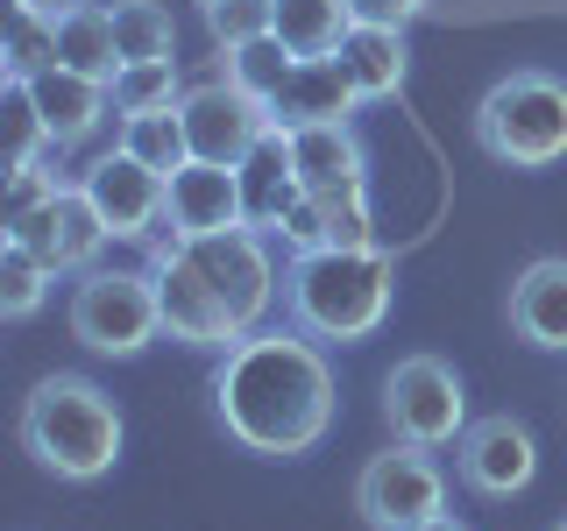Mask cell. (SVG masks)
<instances>
[{
    "label": "cell",
    "mask_w": 567,
    "mask_h": 531,
    "mask_svg": "<svg viewBox=\"0 0 567 531\" xmlns=\"http://www.w3.org/2000/svg\"><path fill=\"white\" fill-rule=\"evenodd\" d=\"M79 185H85V199L100 206V220H106V235H114V241H156V235H164L171 177L150 170V164H135L128 149L93 156Z\"/></svg>",
    "instance_id": "cell-13"
},
{
    "label": "cell",
    "mask_w": 567,
    "mask_h": 531,
    "mask_svg": "<svg viewBox=\"0 0 567 531\" xmlns=\"http://www.w3.org/2000/svg\"><path fill=\"white\" fill-rule=\"evenodd\" d=\"M554 531H567V518H560V524H554Z\"/></svg>",
    "instance_id": "cell-37"
},
{
    "label": "cell",
    "mask_w": 567,
    "mask_h": 531,
    "mask_svg": "<svg viewBox=\"0 0 567 531\" xmlns=\"http://www.w3.org/2000/svg\"><path fill=\"white\" fill-rule=\"evenodd\" d=\"M284 135H291V164L306 191H369V149L354 121H306Z\"/></svg>",
    "instance_id": "cell-16"
},
{
    "label": "cell",
    "mask_w": 567,
    "mask_h": 531,
    "mask_svg": "<svg viewBox=\"0 0 567 531\" xmlns=\"http://www.w3.org/2000/svg\"><path fill=\"white\" fill-rule=\"evenodd\" d=\"M114 149H128L135 164H150V170H185L192 164V135H185V114L177 106H164V114H128L121 121V135H114Z\"/></svg>",
    "instance_id": "cell-24"
},
{
    "label": "cell",
    "mask_w": 567,
    "mask_h": 531,
    "mask_svg": "<svg viewBox=\"0 0 567 531\" xmlns=\"http://www.w3.org/2000/svg\"><path fill=\"white\" fill-rule=\"evenodd\" d=\"M475 149L511 170H546L567 156V79L560 71H504L475 100Z\"/></svg>",
    "instance_id": "cell-4"
},
{
    "label": "cell",
    "mask_w": 567,
    "mask_h": 531,
    "mask_svg": "<svg viewBox=\"0 0 567 531\" xmlns=\"http://www.w3.org/2000/svg\"><path fill=\"white\" fill-rule=\"evenodd\" d=\"M177 114H185V135H192V164H227V170H241V156L277 128L270 100L241 93L227 71H213V79L185 85Z\"/></svg>",
    "instance_id": "cell-9"
},
{
    "label": "cell",
    "mask_w": 567,
    "mask_h": 531,
    "mask_svg": "<svg viewBox=\"0 0 567 531\" xmlns=\"http://www.w3.org/2000/svg\"><path fill=\"white\" fill-rule=\"evenodd\" d=\"M354 510H362L369 531H412L425 518H440L447 510V475H440L433 447H383L362 460V475H354Z\"/></svg>",
    "instance_id": "cell-8"
},
{
    "label": "cell",
    "mask_w": 567,
    "mask_h": 531,
    "mask_svg": "<svg viewBox=\"0 0 567 531\" xmlns=\"http://www.w3.org/2000/svg\"><path fill=\"white\" fill-rule=\"evenodd\" d=\"M0 121H8V170L14 164H35V156L50 149V128H43V106H35L29 79L0 85Z\"/></svg>",
    "instance_id": "cell-28"
},
{
    "label": "cell",
    "mask_w": 567,
    "mask_h": 531,
    "mask_svg": "<svg viewBox=\"0 0 567 531\" xmlns=\"http://www.w3.org/2000/svg\"><path fill=\"white\" fill-rule=\"evenodd\" d=\"M150 277H156V312H164V333L185 347H206V354H227L241 341V326L220 312V298L199 283V270L185 262L177 235H156L150 241Z\"/></svg>",
    "instance_id": "cell-11"
},
{
    "label": "cell",
    "mask_w": 567,
    "mask_h": 531,
    "mask_svg": "<svg viewBox=\"0 0 567 531\" xmlns=\"http://www.w3.org/2000/svg\"><path fill=\"white\" fill-rule=\"evenodd\" d=\"M511 333L525 347L567 354V256H539L518 270V283H511Z\"/></svg>",
    "instance_id": "cell-18"
},
{
    "label": "cell",
    "mask_w": 567,
    "mask_h": 531,
    "mask_svg": "<svg viewBox=\"0 0 567 531\" xmlns=\"http://www.w3.org/2000/svg\"><path fill=\"white\" fill-rule=\"evenodd\" d=\"M114 43H121V64H156V58H177V22L164 0H114Z\"/></svg>",
    "instance_id": "cell-25"
},
{
    "label": "cell",
    "mask_w": 567,
    "mask_h": 531,
    "mask_svg": "<svg viewBox=\"0 0 567 531\" xmlns=\"http://www.w3.org/2000/svg\"><path fill=\"white\" fill-rule=\"evenodd\" d=\"M58 64V22L29 8H8V79H35Z\"/></svg>",
    "instance_id": "cell-29"
},
{
    "label": "cell",
    "mask_w": 567,
    "mask_h": 531,
    "mask_svg": "<svg viewBox=\"0 0 567 531\" xmlns=\"http://www.w3.org/2000/svg\"><path fill=\"white\" fill-rule=\"evenodd\" d=\"M206 8H213V0H199V14H206Z\"/></svg>",
    "instance_id": "cell-36"
},
{
    "label": "cell",
    "mask_w": 567,
    "mask_h": 531,
    "mask_svg": "<svg viewBox=\"0 0 567 531\" xmlns=\"http://www.w3.org/2000/svg\"><path fill=\"white\" fill-rule=\"evenodd\" d=\"M354 85V100H390L412 71V50H404V29H383V22H354L348 43L333 50Z\"/></svg>",
    "instance_id": "cell-21"
},
{
    "label": "cell",
    "mask_w": 567,
    "mask_h": 531,
    "mask_svg": "<svg viewBox=\"0 0 567 531\" xmlns=\"http://www.w3.org/2000/svg\"><path fill=\"white\" fill-rule=\"evenodd\" d=\"M354 106L362 100H354L341 58H298L284 93L270 100V114H277V128H306V121H354Z\"/></svg>",
    "instance_id": "cell-20"
},
{
    "label": "cell",
    "mask_w": 567,
    "mask_h": 531,
    "mask_svg": "<svg viewBox=\"0 0 567 531\" xmlns=\"http://www.w3.org/2000/svg\"><path fill=\"white\" fill-rule=\"evenodd\" d=\"M398 256L390 248H312L284 262V319L319 347H354L390 319Z\"/></svg>",
    "instance_id": "cell-2"
},
{
    "label": "cell",
    "mask_w": 567,
    "mask_h": 531,
    "mask_svg": "<svg viewBox=\"0 0 567 531\" xmlns=\"http://www.w3.org/2000/svg\"><path fill=\"white\" fill-rule=\"evenodd\" d=\"M454 475H461V489L489 496V503L525 496L532 475H539V439H532V425L511 418V412L468 418V433L454 439Z\"/></svg>",
    "instance_id": "cell-12"
},
{
    "label": "cell",
    "mask_w": 567,
    "mask_h": 531,
    "mask_svg": "<svg viewBox=\"0 0 567 531\" xmlns=\"http://www.w3.org/2000/svg\"><path fill=\"white\" fill-rule=\"evenodd\" d=\"M106 93H114V121H128V114H164V106L185 100V71H177V58H156V64H121Z\"/></svg>",
    "instance_id": "cell-26"
},
{
    "label": "cell",
    "mask_w": 567,
    "mask_h": 531,
    "mask_svg": "<svg viewBox=\"0 0 567 531\" xmlns=\"http://www.w3.org/2000/svg\"><path fill=\"white\" fill-rule=\"evenodd\" d=\"M29 93H35V106H43L50 149H79V142H93V135H100V121L114 114V93H106L100 79H85V71H64V64L35 71Z\"/></svg>",
    "instance_id": "cell-17"
},
{
    "label": "cell",
    "mask_w": 567,
    "mask_h": 531,
    "mask_svg": "<svg viewBox=\"0 0 567 531\" xmlns=\"http://www.w3.org/2000/svg\"><path fill=\"white\" fill-rule=\"evenodd\" d=\"M106 241H114V235H106L100 206L85 199V185H64L58 199H43V206H29V212H14V220H8V248L35 256L50 277L100 270V248Z\"/></svg>",
    "instance_id": "cell-10"
},
{
    "label": "cell",
    "mask_w": 567,
    "mask_h": 531,
    "mask_svg": "<svg viewBox=\"0 0 567 531\" xmlns=\"http://www.w3.org/2000/svg\"><path fill=\"white\" fill-rule=\"evenodd\" d=\"M121 439H128V425H121V404L106 397L93 376H43L22 397V447L35 468H50L58 482H100V475H114L121 460Z\"/></svg>",
    "instance_id": "cell-3"
},
{
    "label": "cell",
    "mask_w": 567,
    "mask_h": 531,
    "mask_svg": "<svg viewBox=\"0 0 567 531\" xmlns=\"http://www.w3.org/2000/svg\"><path fill=\"white\" fill-rule=\"evenodd\" d=\"M298 199H306V185H298V164H291V135L270 128L256 149L241 156V212H248V227L277 235L284 212H291Z\"/></svg>",
    "instance_id": "cell-19"
},
{
    "label": "cell",
    "mask_w": 567,
    "mask_h": 531,
    "mask_svg": "<svg viewBox=\"0 0 567 531\" xmlns=\"http://www.w3.org/2000/svg\"><path fill=\"white\" fill-rule=\"evenodd\" d=\"M50 298V270L22 248H0V319H35Z\"/></svg>",
    "instance_id": "cell-30"
},
{
    "label": "cell",
    "mask_w": 567,
    "mask_h": 531,
    "mask_svg": "<svg viewBox=\"0 0 567 531\" xmlns=\"http://www.w3.org/2000/svg\"><path fill=\"white\" fill-rule=\"evenodd\" d=\"M383 418L404 447H454L468 433V389H461L454 362L440 354H398V368L383 376Z\"/></svg>",
    "instance_id": "cell-7"
},
{
    "label": "cell",
    "mask_w": 567,
    "mask_h": 531,
    "mask_svg": "<svg viewBox=\"0 0 567 531\" xmlns=\"http://www.w3.org/2000/svg\"><path fill=\"white\" fill-rule=\"evenodd\" d=\"M8 8H29V14H50V22H58V14H71L79 0H8Z\"/></svg>",
    "instance_id": "cell-34"
},
{
    "label": "cell",
    "mask_w": 567,
    "mask_h": 531,
    "mask_svg": "<svg viewBox=\"0 0 567 531\" xmlns=\"http://www.w3.org/2000/svg\"><path fill=\"white\" fill-rule=\"evenodd\" d=\"M164 227H171L177 241H199V235H227V227H248V212H241V170H227V164H185V170H171Z\"/></svg>",
    "instance_id": "cell-14"
},
{
    "label": "cell",
    "mask_w": 567,
    "mask_h": 531,
    "mask_svg": "<svg viewBox=\"0 0 567 531\" xmlns=\"http://www.w3.org/2000/svg\"><path fill=\"white\" fill-rule=\"evenodd\" d=\"M291 50L277 43V35H262V43H241V50H220V71L241 85V93H256V100H277L284 93V79H291Z\"/></svg>",
    "instance_id": "cell-27"
},
{
    "label": "cell",
    "mask_w": 567,
    "mask_h": 531,
    "mask_svg": "<svg viewBox=\"0 0 567 531\" xmlns=\"http://www.w3.org/2000/svg\"><path fill=\"white\" fill-rule=\"evenodd\" d=\"M354 29L348 0H277V43L291 58H333Z\"/></svg>",
    "instance_id": "cell-23"
},
{
    "label": "cell",
    "mask_w": 567,
    "mask_h": 531,
    "mask_svg": "<svg viewBox=\"0 0 567 531\" xmlns=\"http://www.w3.org/2000/svg\"><path fill=\"white\" fill-rule=\"evenodd\" d=\"M164 333V312H156V277L150 270H85L71 283V341L85 354H106V362H128Z\"/></svg>",
    "instance_id": "cell-5"
},
{
    "label": "cell",
    "mask_w": 567,
    "mask_h": 531,
    "mask_svg": "<svg viewBox=\"0 0 567 531\" xmlns=\"http://www.w3.org/2000/svg\"><path fill=\"white\" fill-rule=\"evenodd\" d=\"M185 262L199 270V283L220 298V312L241 326V341L262 326V312L277 305L284 277H277V256H270V235L262 227H227V235H199V241H177Z\"/></svg>",
    "instance_id": "cell-6"
},
{
    "label": "cell",
    "mask_w": 567,
    "mask_h": 531,
    "mask_svg": "<svg viewBox=\"0 0 567 531\" xmlns=\"http://www.w3.org/2000/svg\"><path fill=\"white\" fill-rule=\"evenodd\" d=\"M213 412H220L235 447L262 454V460H298L333 425V368H327L312 333L256 326L248 341H235L220 354Z\"/></svg>",
    "instance_id": "cell-1"
},
{
    "label": "cell",
    "mask_w": 567,
    "mask_h": 531,
    "mask_svg": "<svg viewBox=\"0 0 567 531\" xmlns=\"http://www.w3.org/2000/svg\"><path fill=\"white\" fill-rule=\"evenodd\" d=\"M412 531H468L461 518H447V510H440V518H425V524H412Z\"/></svg>",
    "instance_id": "cell-35"
},
{
    "label": "cell",
    "mask_w": 567,
    "mask_h": 531,
    "mask_svg": "<svg viewBox=\"0 0 567 531\" xmlns=\"http://www.w3.org/2000/svg\"><path fill=\"white\" fill-rule=\"evenodd\" d=\"M58 64H64V71H85V79H100V85H114V71H121L114 8L79 0L71 14H58Z\"/></svg>",
    "instance_id": "cell-22"
},
{
    "label": "cell",
    "mask_w": 567,
    "mask_h": 531,
    "mask_svg": "<svg viewBox=\"0 0 567 531\" xmlns=\"http://www.w3.org/2000/svg\"><path fill=\"white\" fill-rule=\"evenodd\" d=\"M354 22H383V29H412L425 14V0H348Z\"/></svg>",
    "instance_id": "cell-33"
},
{
    "label": "cell",
    "mask_w": 567,
    "mask_h": 531,
    "mask_svg": "<svg viewBox=\"0 0 567 531\" xmlns=\"http://www.w3.org/2000/svg\"><path fill=\"white\" fill-rule=\"evenodd\" d=\"M206 29H213V43H220V50L262 43V35H277V0H213Z\"/></svg>",
    "instance_id": "cell-31"
},
{
    "label": "cell",
    "mask_w": 567,
    "mask_h": 531,
    "mask_svg": "<svg viewBox=\"0 0 567 531\" xmlns=\"http://www.w3.org/2000/svg\"><path fill=\"white\" fill-rule=\"evenodd\" d=\"M277 241L291 248V256H312V248H377L369 191H306V199L284 212Z\"/></svg>",
    "instance_id": "cell-15"
},
{
    "label": "cell",
    "mask_w": 567,
    "mask_h": 531,
    "mask_svg": "<svg viewBox=\"0 0 567 531\" xmlns=\"http://www.w3.org/2000/svg\"><path fill=\"white\" fill-rule=\"evenodd\" d=\"M58 191H64L58 164H43V156H35V164H14L8 170V220H14V212H29V206H43V199H58Z\"/></svg>",
    "instance_id": "cell-32"
}]
</instances>
